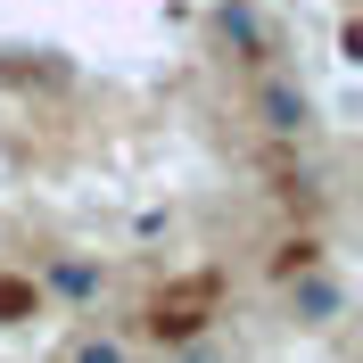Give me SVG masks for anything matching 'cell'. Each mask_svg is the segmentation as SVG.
Returning a JSON list of instances; mask_svg holds the SVG:
<instances>
[{
    "label": "cell",
    "instance_id": "1",
    "mask_svg": "<svg viewBox=\"0 0 363 363\" xmlns=\"http://www.w3.org/2000/svg\"><path fill=\"white\" fill-rule=\"evenodd\" d=\"M256 124L272 140H306L314 133V91L297 83V74H256Z\"/></svg>",
    "mask_w": 363,
    "mask_h": 363
},
{
    "label": "cell",
    "instance_id": "2",
    "mask_svg": "<svg viewBox=\"0 0 363 363\" xmlns=\"http://www.w3.org/2000/svg\"><path fill=\"white\" fill-rule=\"evenodd\" d=\"M339 314H347V289H339V272L306 264V272L289 281V322H297V330H330Z\"/></svg>",
    "mask_w": 363,
    "mask_h": 363
},
{
    "label": "cell",
    "instance_id": "3",
    "mask_svg": "<svg viewBox=\"0 0 363 363\" xmlns=\"http://www.w3.org/2000/svg\"><path fill=\"white\" fill-rule=\"evenodd\" d=\"M215 33L231 42V58H264V50H272L264 17H256V0H223V9H215Z\"/></svg>",
    "mask_w": 363,
    "mask_h": 363
},
{
    "label": "cell",
    "instance_id": "4",
    "mask_svg": "<svg viewBox=\"0 0 363 363\" xmlns=\"http://www.w3.org/2000/svg\"><path fill=\"white\" fill-rule=\"evenodd\" d=\"M67 363H133V355H124V339H108V330H83V339L67 347Z\"/></svg>",
    "mask_w": 363,
    "mask_h": 363
},
{
    "label": "cell",
    "instance_id": "5",
    "mask_svg": "<svg viewBox=\"0 0 363 363\" xmlns=\"http://www.w3.org/2000/svg\"><path fill=\"white\" fill-rule=\"evenodd\" d=\"M50 281H58V289H67V297H91V289H99V272H91V264H58V272H50Z\"/></svg>",
    "mask_w": 363,
    "mask_h": 363
},
{
    "label": "cell",
    "instance_id": "6",
    "mask_svg": "<svg viewBox=\"0 0 363 363\" xmlns=\"http://www.w3.org/2000/svg\"><path fill=\"white\" fill-rule=\"evenodd\" d=\"M182 363H231V355H223V347H190Z\"/></svg>",
    "mask_w": 363,
    "mask_h": 363
}]
</instances>
